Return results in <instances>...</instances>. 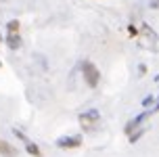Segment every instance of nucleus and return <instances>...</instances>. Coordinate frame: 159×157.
<instances>
[{
	"label": "nucleus",
	"instance_id": "obj_1",
	"mask_svg": "<svg viewBox=\"0 0 159 157\" xmlns=\"http://www.w3.org/2000/svg\"><path fill=\"white\" fill-rule=\"evenodd\" d=\"M82 76L86 80V84L90 88H96L98 86V80H101V71L96 69V65L92 61H84L82 63Z\"/></svg>",
	"mask_w": 159,
	"mask_h": 157
},
{
	"label": "nucleus",
	"instance_id": "obj_2",
	"mask_svg": "<svg viewBox=\"0 0 159 157\" xmlns=\"http://www.w3.org/2000/svg\"><path fill=\"white\" fill-rule=\"evenodd\" d=\"M98 122H101V113L96 109H90V111H86V113L80 115V124H82V128L88 130V132H92Z\"/></svg>",
	"mask_w": 159,
	"mask_h": 157
},
{
	"label": "nucleus",
	"instance_id": "obj_3",
	"mask_svg": "<svg viewBox=\"0 0 159 157\" xmlns=\"http://www.w3.org/2000/svg\"><path fill=\"white\" fill-rule=\"evenodd\" d=\"M151 115H153V109H151V111H149V109H144L143 113H138V115H136L134 119H130V122H128V124H126V134H128V136H130V134L134 132V130H138V126L143 124L144 119H149V118H151Z\"/></svg>",
	"mask_w": 159,
	"mask_h": 157
},
{
	"label": "nucleus",
	"instance_id": "obj_4",
	"mask_svg": "<svg viewBox=\"0 0 159 157\" xmlns=\"http://www.w3.org/2000/svg\"><path fill=\"white\" fill-rule=\"evenodd\" d=\"M82 145V136L75 134V136H61V138H57V147L59 149H75Z\"/></svg>",
	"mask_w": 159,
	"mask_h": 157
},
{
	"label": "nucleus",
	"instance_id": "obj_5",
	"mask_svg": "<svg viewBox=\"0 0 159 157\" xmlns=\"http://www.w3.org/2000/svg\"><path fill=\"white\" fill-rule=\"evenodd\" d=\"M143 36H144V38L140 40V44H143L144 48H149V42H151V40H153V42H159V38L155 36V31H153L149 25H143Z\"/></svg>",
	"mask_w": 159,
	"mask_h": 157
},
{
	"label": "nucleus",
	"instance_id": "obj_6",
	"mask_svg": "<svg viewBox=\"0 0 159 157\" xmlns=\"http://www.w3.org/2000/svg\"><path fill=\"white\" fill-rule=\"evenodd\" d=\"M0 155H4V157H15V155H17V149H15V147H11L7 141H2V138H0Z\"/></svg>",
	"mask_w": 159,
	"mask_h": 157
},
{
	"label": "nucleus",
	"instance_id": "obj_7",
	"mask_svg": "<svg viewBox=\"0 0 159 157\" xmlns=\"http://www.w3.org/2000/svg\"><path fill=\"white\" fill-rule=\"evenodd\" d=\"M7 44L11 50H17V48L21 46V36H19V31L17 34H8L7 36Z\"/></svg>",
	"mask_w": 159,
	"mask_h": 157
},
{
	"label": "nucleus",
	"instance_id": "obj_8",
	"mask_svg": "<svg viewBox=\"0 0 159 157\" xmlns=\"http://www.w3.org/2000/svg\"><path fill=\"white\" fill-rule=\"evenodd\" d=\"M25 151H27L30 155H34V157H40V155H42V151L38 149V145H34V142H25Z\"/></svg>",
	"mask_w": 159,
	"mask_h": 157
},
{
	"label": "nucleus",
	"instance_id": "obj_9",
	"mask_svg": "<svg viewBox=\"0 0 159 157\" xmlns=\"http://www.w3.org/2000/svg\"><path fill=\"white\" fill-rule=\"evenodd\" d=\"M19 27H21V25H19V21H17V19H11V21L7 23V31H8V34H17V31H19Z\"/></svg>",
	"mask_w": 159,
	"mask_h": 157
},
{
	"label": "nucleus",
	"instance_id": "obj_10",
	"mask_svg": "<svg viewBox=\"0 0 159 157\" xmlns=\"http://www.w3.org/2000/svg\"><path fill=\"white\" fill-rule=\"evenodd\" d=\"M147 130H149V128H138V132H132L130 136H128V138H130V142H136V141H138V138H140V136H143L144 132H147Z\"/></svg>",
	"mask_w": 159,
	"mask_h": 157
},
{
	"label": "nucleus",
	"instance_id": "obj_11",
	"mask_svg": "<svg viewBox=\"0 0 159 157\" xmlns=\"http://www.w3.org/2000/svg\"><path fill=\"white\" fill-rule=\"evenodd\" d=\"M153 103H155V96H147L143 101V107L144 109H149V107H153Z\"/></svg>",
	"mask_w": 159,
	"mask_h": 157
},
{
	"label": "nucleus",
	"instance_id": "obj_12",
	"mask_svg": "<svg viewBox=\"0 0 159 157\" xmlns=\"http://www.w3.org/2000/svg\"><path fill=\"white\" fill-rule=\"evenodd\" d=\"M128 34H130V36H138V30H136L134 25H130V27H128Z\"/></svg>",
	"mask_w": 159,
	"mask_h": 157
},
{
	"label": "nucleus",
	"instance_id": "obj_13",
	"mask_svg": "<svg viewBox=\"0 0 159 157\" xmlns=\"http://www.w3.org/2000/svg\"><path fill=\"white\" fill-rule=\"evenodd\" d=\"M149 7H151V8H159V0H151Z\"/></svg>",
	"mask_w": 159,
	"mask_h": 157
},
{
	"label": "nucleus",
	"instance_id": "obj_14",
	"mask_svg": "<svg viewBox=\"0 0 159 157\" xmlns=\"http://www.w3.org/2000/svg\"><path fill=\"white\" fill-rule=\"evenodd\" d=\"M155 109H159V103H157V107H155Z\"/></svg>",
	"mask_w": 159,
	"mask_h": 157
},
{
	"label": "nucleus",
	"instance_id": "obj_15",
	"mask_svg": "<svg viewBox=\"0 0 159 157\" xmlns=\"http://www.w3.org/2000/svg\"><path fill=\"white\" fill-rule=\"evenodd\" d=\"M0 42H2V36H0Z\"/></svg>",
	"mask_w": 159,
	"mask_h": 157
}]
</instances>
